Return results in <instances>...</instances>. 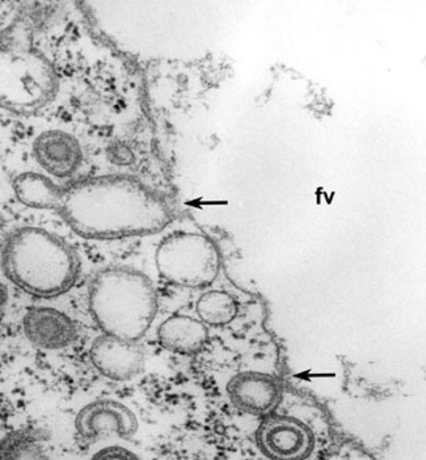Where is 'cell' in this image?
Instances as JSON below:
<instances>
[{
    "label": "cell",
    "instance_id": "6da1fadb",
    "mask_svg": "<svg viewBox=\"0 0 426 460\" xmlns=\"http://www.w3.org/2000/svg\"><path fill=\"white\" fill-rule=\"evenodd\" d=\"M27 202L32 209L55 210L85 240L157 234L173 220L167 199L126 174L87 177L66 187L38 174L27 190Z\"/></svg>",
    "mask_w": 426,
    "mask_h": 460
},
{
    "label": "cell",
    "instance_id": "7a4b0ae2",
    "mask_svg": "<svg viewBox=\"0 0 426 460\" xmlns=\"http://www.w3.org/2000/svg\"><path fill=\"white\" fill-rule=\"evenodd\" d=\"M0 268L22 292L51 299L75 287L82 261L65 238L43 228L23 226L13 230L3 241Z\"/></svg>",
    "mask_w": 426,
    "mask_h": 460
},
{
    "label": "cell",
    "instance_id": "3957f363",
    "mask_svg": "<svg viewBox=\"0 0 426 460\" xmlns=\"http://www.w3.org/2000/svg\"><path fill=\"white\" fill-rule=\"evenodd\" d=\"M88 310L102 332L139 342L159 310L151 279L131 268L111 266L93 276L88 288Z\"/></svg>",
    "mask_w": 426,
    "mask_h": 460
},
{
    "label": "cell",
    "instance_id": "277c9868",
    "mask_svg": "<svg viewBox=\"0 0 426 460\" xmlns=\"http://www.w3.org/2000/svg\"><path fill=\"white\" fill-rule=\"evenodd\" d=\"M57 68L32 44L29 33L13 32L0 43V108L32 116L49 107L59 93Z\"/></svg>",
    "mask_w": 426,
    "mask_h": 460
},
{
    "label": "cell",
    "instance_id": "5b68a950",
    "mask_svg": "<svg viewBox=\"0 0 426 460\" xmlns=\"http://www.w3.org/2000/svg\"><path fill=\"white\" fill-rule=\"evenodd\" d=\"M157 273L168 284L187 289L211 287L220 274L221 254L209 235L176 232L155 253Z\"/></svg>",
    "mask_w": 426,
    "mask_h": 460
},
{
    "label": "cell",
    "instance_id": "8992f818",
    "mask_svg": "<svg viewBox=\"0 0 426 460\" xmlns=\"http://www.w3.org/2000/svg\"><path fill=\"white\" fill-rule=\"evenodd\" d=\"M75 431L84 445H95L108 438L129 440L139 431L137 414L115 399H95L83 406L75 417Z\"/></svg>",
    "mask_w": 426,
    "mask_h": 460
},
{
    "label": "cell",
    "instance_id": "52a82bcc",
    "mask_svg": "<svg viewBox=\"0 0 426 460\" xmlns=\"http://www.w3.org/2000/svg\"><path fill=\"white\" fill-rule=\"evenodd\" d=\"M256 443L267 459L306 460L314 453L316 438L303 420L273 412L262 418Z\"/></svg>",
    "mask_w": 426,
    "mask_h": 460
},
{
    "label": "cell",
    "instance_id": "ba28073f",
    "mask_svg": "<svg viewBox=\"0 0 426 460\" xmlns=\"http://www.w3.org/2000/svg\"><path fill=\"white\" fill-rule=\"evenodd\" d=\"M229 401L239 411L265 418L280 404L283 389L276 376L262 371H243L226 384Z\"/></svg>",
    "mask_w": 426,
    "mask_h": 460
},
{
    "label": "cell",
    "instance_id": "9c48e42d",
    "mask_svg": "<svg viewBox=\"0 0 426 460\" xmlns=\"http://www.w3.org/2000/svg\"><path fill=\"white\" fill-rule=\"evenodd\" d=\"M90 359L99 374L115 382H127L143 373L146 356L139 342L99 335L90 348Z\"/></svg>",
    "mask_w": 426,
    "mask_h": 460
},
{
    "label": "cell",
    "instance_id": "30bf717a",
    "mask_svg": "<svg viewBox=\"0 0 426 460\" xmlns=\"http://www.w3.org/2000/svg\"><path fill=\"white\" fill-rule=\"evenodd\" d=\"M32 154L47 174L59 180L70 179L83 163V149L77 138L60 129L41 132L32 144Z\"/></svg>",
    "mask_w": 426,
    "mask_h": 460
},
{
    "label": "cell",
    "instance_id": "8fae6325",
    "mask_svg": "<svg viewBox=\"0 0 426 460\" xmlns=\"http://www.w3.org/2000/svg\"><path fill=\"white\" fill-rule=\"evenodd\" d=\"M22 325L29 342L40 350H62L77 338L76 323L70 315L54 307L39 306L27 310Z\"/></svg>",
    "mask_w": 426,
    "mask_h": 460
},
{
    "label": "cell",
    "instance_id": "7c38bea8",
    "mask_svg": "<svg viewBox=\"0 0 426 460\" xmlns=\"http://www.w3.org/2000/svg\"><path fill=\"white\" fill-rule=\"evenodd\" d=\"M209 340V328L191 315H171L157 328L160 346L179 356L192 357L201 353Z\"/></svg>",
    "mask_w": 426,
    "mask_h": 460
},
{
    "label": "cell",
    "instance_id": "4fadbf2b",
    "mask_svg": "<svg viewBox=\"0 0 426 460\" xmlns=\"http://www.w3.org/2000/svg\"><path fill=\"white\" fill-rule=\"evenodd\" d=\"M43 429L26 428L13 429L0 438V460H51L44 443Z\"/></svg>",
    "mask_w": 426,
    "mask_h": 460
},
{
    "label": "cell",
    "instance_id": "5bb4252c",
    "mask_svg": "<svg viewBox=\"0 0 426 460\" xmlns=\"http://www.w3.org/2000/svg\"><path fill=\"white\" fill-rule=\"evenodd\" d=\"M196 314L207 328H223L234 323L239 314V305L229 293L223 290H209L198 299Z\"/></svg>",
    "mask_w": 426,
    "mask_h": 460
},
{
    "label": "cell",
    "instance_id": "9a60e30c",
    "mask_svg": "<svg viewBox=\"0 0 426 460\" xmlns=\"http://www.w3.org/2000/svg\"><path fill=\"white\" fill-rule=\"evenodd\" d=\"M90 460H143L134 451L121 446H108L93 454Z\"/></svg>",
    "mask_w": 426,
    "mask_h": 460
},
{
    "label": "cell",
    "instance_id": "2e32d148",
    "mask_svg": "<svg viewBox=\"0 0 426 460\" xmlns=\"http://www.w3.org/2000/svg\"><path fill=\"white\" fill-rule=\"evenodd\" d=\"M8 304V290L7 287L0 281V323L4 320L5 307Z\"/></svg>",
    "mask_w": 426,
    "mask_h": 460
},
{
    "label": "cell",
    "instance_id": "e0dca14e",
    "mask_svg": "<svg viewBox=\"0 0 426 460\" xmlns=\"http://www.w3.org/2000/svg\"><path fill=\"white\" fill-rule=\"evenodd\" d=\"M331 460H370L364 454L355 453V451H350V453H342L340 456H333Z\"/></svg>",
    "mask_w": 426,
    "mask_h": 460
}]
</instances>
